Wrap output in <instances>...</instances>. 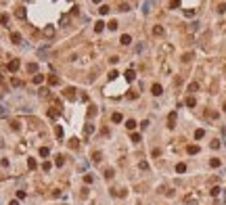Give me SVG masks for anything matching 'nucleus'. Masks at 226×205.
<instances>
[{"label": "nucleus", "instance_id": "nucleus-1", "mask_svg": "<svg viewBox=\"0 0 226 205\" xmlns=\"http://www.w3.org/2000/svg\"><path fill=\"white\" fill-rule=\"evenodd\" d=\"M168 126H170V128H174V126H176V113H174V111L168 115Z\"/></svg>", "mask_w": 226, "mask_h": 205}, {"label": "nucleus", "instance_id": "nucleus-2", "mask_svg": "<svg viewBox=\"0 0 226 205\" xmlns=\"http://www.w3.org/2000/svg\"><path fill=\"white\" fill-rule=\"evenodd\" d=\"M151 92L155 94V96H159V94H161V92H163V88H161L159 84H153V88H151Z\"/></svg>", "mask_w": 226, "mask_h": 205}, {"label": "nucleus", "instance_id": "nucleus-3", "mask_svg": "<svg viewBox=\"0 0 226 205\" xmlns=\"http://www.w3.org/2000/svg\"><path fill=\"white\" fill-rule=\"evenodd\" d=\"M8 69H11V71H17V69H19V61H17V59L11 61V63H8Z\"/></svg>", "mask_w": 226, "mask_h": 205}, {"label": "nucleus", "instance_id": "nucleus-4", "mask_svg": "<svg viewBox=\"0 0 226 205\" xmlns=\"http://www.w3.org/2000/svg\"><path fill=\"white\" fill-rule=\"evenodd\" d=\"M134 77H136V73H134L132 69H128V71H126V80H128V82H134Z\"/></svg>", "mask_w": 226, "mask_h": 205}, {"label": "nucleus", "instance_id": "nucleus-5", "mask_svg": "<svg viewBox=\"0 0 226 205\" xmlns=\"http://www.w3.org/2000/svg\"><path fill=\"white\" fill-rule=\"evenodd\" d=\"M186 153H188V155H195V153H199V147L190 145V147H186Z\"/></svg>", "mask_w": 226, "mask_h": 205}, {"label": "nucleus", "instance_id": "nucleus-6", "mask_svg": "<svg viewBox=\"0 0 226 205\" xmlns=\"http://www.w3.org/2000/svg\"><path fill=\"white\" fill-rule=\"evenodd\" d=\"M15 15H17L19 19H23V17H25V8H23V6H19L17 11H15Z\"/></svg>", "mask_w": 226, "mask_h": 205}, {"label": "nucleus", "instance_id": "nucleus-7", "mask_svg": "<svg viewBox=\"0 0 226 205\" xmlns=\"http://www.w3.org/2000/svg\"><path fill=\"white\" fill-rule=\"evenodd\" d=\"M197 90H199V84L197 82H190L188 84V92H197Z\"/></svg>", "mask_w": 226, "mask_h": 205}, {"label": "nucleus", "instance_id": "nucleus-8", "mask_svg": "<svg viewBox=\"0 0 226 205\" xmlns=\"http://www.w3.org/2000/svg\"><path fill=\"white\" fill-rule=\"evenodd\" d=\"M6 23H8V15L0 13V25H6Z\"/></svg>", "mask_w": 226, "mask_h": 205}, {"label": "nucleus", "instance_id": "nucleus-9", "mask_svg": "<svg viewBox=\"0 0 226 205\" xmlns=\"http://www.w3.org/2000/svg\"><path fill=\"white\" fill-rule=\"evenodd\" d=\"M153 34H155V36H161V34H163V27H161V25H155V27H153Z\"/></svg>", "mask_w": 226, "mask_h": 205}, {"label": "nucleus", "instance_id": "nucleus-10", "mask_svg": "<svg viewBox=\"0 0 226 205\" xmlns=\"http://www.w3.org/2000/svg\"><path fill=\"white\" fill-rule=\"evenodd\" d=\"M176 172H178V174H184V172H186V165H184V163H178V165H176Z\"/></svg>", "mask_w": 226, "mask_h": 205}, {"label": "nucleus", "instance_id": "nucleus-11", "mask_svg": "<svg viewBox=\"0 0 226 205\" xmlns=\"http://www.w3.org/2000/svg\"><path fill=\"white\" fill-rule=\"evenodd\" d=\"M119 40H121V44H130V42H132V38L128 36V34H124V36H121Z\"/></svg>", "mask_w": 226, "mask_h": 205}, {"label": "nucleus", "instance_id": "nucleus-12", "mask_svg": "<svg viewBox=\"0 0 226 205\" xmlns=\"http://www.w3.org/2000/svg\"><path fill=\"white\" fill-rule=\"evenodd\" d=\"M126 126H128V130H134V128H136V121H134V119H128Z\"/></svg>", "mask_w": 226, "mask_h": 205}, {"label": "nucleus", "instance_id": "nucleus-13", "mask_svg": "<svg viewBox=\"0 0 226 205\" xmlns=\"http://www.w3.org/2000/svg\"><path fill=\"white\" fill-rule=\"evenodd\" d=\"M107 27H109L111 31H115V29H117V21H109V23H107Z\"/></svg>", "mask_w": 226, "mask_h": 205}, {"label": "nucleus", "instance_id": "nucleus-14", "mask_svg": "<svg viewBox=\"0 0 226 205\" xmlns=\"http://www.w3.org/2000/svg\"><path fill=\"white\" fill-rule=\"evenodd\" d=\"M11 40H13L15 44H19V42H21V34H13V36H11Z\"/></svg>", "mask_w": 226, "mask_h": 205}, {"label": "nucleus", "instance_id": "nucleus-15", "mask_svg": "<svg viewBox=\"0 0 226 205\" xmlns=\"http://www.w3.org/2000/svg\"><path fill=\"white\" fill-rule=\"evenodd\" d=\"M195 105H197V101L193 99V96H188V99H186V107H195Z\"/></svg>", "mask_w": 226, "mask_h": 205}, {"label": "nucleus", "instance_id": "nucleus-16", "mask_svg": "<svg viewBox=\"0 0 226 205\" xmlns=\"http://www.w3.org/2000/svg\"><path fill=\"white\" fill-rule=\"evenodd\" d=\"M103 27H105V25H103V21H96V25H94V29H96V34H99V31H103Z\"/></svg>", "mask_w": 226, "mask_h": 205}, {"label": "nucleus", "instance_id": "nucleus-17", "mask_svg": "<svg viewBox=\"0 0 226 205\" xmlns=\"http://www.w3.org/2000/svg\"><path fill=\"white\" fill-rule=\"evenodd\" d=\"M218 195H220V186H214L212 188V197H218Z\"/></svg>", "mask_w": 226, "mask_h": 205}, {"label": "nucleus", "instance_id": "nucleus-18", "mask_svg": "<svg viewBox=\"0 0 226 205\" xmlns=\"http://www.w3.org/2000/svg\"><path fill=\"white\" fill-rule=\"evenodd\" d=\"M209 165H212V167H218V165H220V159H216V157H214V159L209 161Z\"/></svg>", "mask_w": 226, "mask_h": 205}, {"label": "nucleus", "instance_id": "nucleus-19", "mask_svg": "<svg viewBox=\"0 0 226 205\" xmlns=\"http://www.w3.org/2000/svg\"><path fill=\"white\" fill-rule=\"evenodd\" d=\"M44 34H46V36H48V38H50V36H53V34H55V29H53V27H46V29H44Z\"/></svg>", "mask_w": 226, "mask_h": 205}, {"label": "nucleus", "instance_id": "nucleus-20", "mask_svg": "<svg viewBox=\"0 0 226 205\" xmlns=\"http://www.w3.org/2000/svg\"><path fill=\"white\" fill-rule=\"evenodd\" d=\"M190 59H193V55H190V52H186V55H184V57H182V61H184V63H188V61H190Z\"/></svg>", "mask_w": 226, "mask_h": 205}, {"label": "nucleus", "instance_id": "nucleus-21", "mask_svg": "<svg viewBox=\"0 0 226 205\" xmlns=\"http://www.w3.org/2000/svg\"><path fill=\"white\" fill-rule=\"evenodd\" d=\"M40 155H42V157H48V149L42 147V149H40Z\"/></svg>", "mask_w": 226, "mask_h": 205}, {"label": "nucleus", "instance_id": "nucleus-22", "mask_svg": "<svg viewBox=\"0 0 226 205\" xmlns=\"http://www.w3.org/2000/svg\"><path fill=\"white\" fill-rule=\"evenodd\" d=\"M151 11V0H147V2H144V13H149Z\"/></svg>", "mask_w": 226, "mask_h": 205}, {"label": "nucleus", "instance_id": "nucleus-23", "mask_svg": "<svg viewBox=\"0 0 226 205\" xmlns=\"http://www.w3.org/2000/svg\"><path fill=\"white\" fill-rule=\"evenodd\" d=\"M38 69V65H36V63H31V65H27V71H36Z\"/></svg>", "mask_w": 226, "mask_h": 205}, {"label": "nucleus", "instance_id": "nucleus-24", "mask_svg": "<svg viewBox=\"0 0 226 205\" xmlns=\"http://www.w3.org/2000/svg\"><path fill=\"white\" fill-rule=\"evenodd\" d=\"M113 121H121V113H113Z\"/></svg>", "mask_w": 226, "mask_h": 205}, {"label": "nucleus", "instance_id": "nucleus-25", "mask_svg": "<svg viewBox=\"0 0 226 205\" xmlns=\"http://www.w3.org/2000/svg\"><path fill=\"white\" fill-rule=\"evenodd\" d=\"M42 170H44V172H48V170H50V163L44 161V163H42Z\"/></svg>", "mask_w": 226, "mask_h": 205}, {"label": "nucleus", "instance_id": "nucleus-26", "mask_svg": "<svg viewBox=\"0 0 226 205\" xmlns=\"http://www.w3.org/2000/svg\"><path fill=\"white\" fill-rule=\"evenodd\" d=\"M203 134H205L203 130H197V132H195V138H203Z\"/></svg>", "mask_w": 226, "mask_h": 205}, {"label": "nucleus", "instance_id": "nucleus-27", "mask_svg": "<svg viewBox=\"0 0 226 205\" xmlns=\"http://www.w3.org/2000/svg\"><path fill=\"white\" fill-rule=\"evenodd\" d=\"M178 6H180V2H178V0H172V6H170V8H178Z\"/></svg>", "mask_w": 226, "mask_h": 205}, {"label": "nucleus", "instance_id": "nucleus-28", "mask_svg": "<svg viewBox=\"0 0 226 205\" xmlns=\"http://www.w3.org/2000/svg\"><path fill=\"white\" fill-rule=\"evenodd\" d=\"M42 80H44V75H36V77H34V82H36V84H40Z\"/></svg>", "mask_w": 226, "mask_h": 205}, {"label": "nucleus", "instance_id": "nucleus-29", "mask_svg": "<svg viewBox=\"0 0 226 205\" xmlns=\"http://www.w3.org/2000/svg\"><path fill=\"white\" fill-rule=\"evenodd\" d=\"M13 86H17V88H19V86H23V82H21V80H13Z\"/></svg>", "mask_w": 226, "mask_h": 205}, {"label": "nucleus", "instance_id": "nucleus-30", "mask_svg": "<svg viewBox=\"0 0 226 205\" xmlns=\"http://www.w3.org/2000/svg\"><path fill=\"white\" fill-rule=\"evenodd\" d=\"M132 140L134 142H140V134H132Z\"/></svg>", "mask_w": 226, "mask_h": 205}, {"label": "nucleus", "instance_id": "nucleus-31", "mask_svg": "<svg viewBox=\"0 0 226 205\" xmlns=\"http://www.w3.org/2000/svg\"><path fill=\"white\" fill-rule=\"evenodd\" d=\"M224 11H226V4H220V6H218V13H220V15H222V13H224Z\"/></svg>", "mask_w": 226, "mask_h": 205}, {"label": "nucleus", "instance_id": "nucleus-32", "mask_svg": "<svg viewBox=\"0 0 226 205\" xmlns=\"http://www.w3.org/2000/svg\"><path fill=\"white\" fill-rule=\"evenodd\" d=\"M109 13V6H101V15H107Z\"/></svg>", "mask_w": 226, "mask_h": 205}, {"label": "nucleus", "instance_id": "nucleus-33", "mask_svg": "<svg viewBox=\"0 0 226 205\" xmlns=\"http://www.w3.org/2000/svg\"><path fill=\"white\" fill-rule=\"evenodd\" d=\"M0 115H6V109H4L2 105H0Z\"/></svg>", "mask_w": 226, "mask_h": 205}, {"label": "nucleus", "instance_id": "nucleus-34", "mask_svg": "<svg viewBox=\"0 0 226 205\" xmlns=\"http://www.w3.org/2000/svg\"><path fill=\"white\" fill-rule=\"evenodd\" d=\"M8 205H19V203H17V201H11V203H8Z\"/></svg>", "mask_w": 226, "mask_h": 205}, {"label": "nucleus", "instance_id": "nucleus-35", "mask_svg": "<svg viewBox=\"0 0 226 205\" xmlns=\"http://www.w3.org/2000/svg\"><path fill=\"white\" fill-rule=\"evenodd\" d=\"M222 109H224V111H226V103H224V105H222Z\"/></svg>", "mask_w": 226, "mask_h": 205}, {"label": "nucleus", "instance_id": "nucleus-36", "mask_svg": "<svg viewBox=\"0 0 226 205\" xmlns=\"http://www.w3.org/2000/svg\"><path fill=\"white\" fill-rule=\"evenodd\" d=\"M94 2H101V0H94Z\"/></svg>", "mask_w": 226, "mask_h": 205}]
</instances>
